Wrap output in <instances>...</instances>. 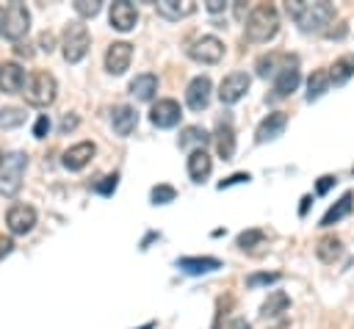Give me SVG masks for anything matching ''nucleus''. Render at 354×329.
<instances>
[{"label":"nucleus","mask_w":354,"mask_h":329,"mask_svg":"<svg viewBox=\"0 0 354 329\" xmlns=\"http://www.w3.org/2000/svg\"><path fill=\"white\" fill-rule=\"evenodd\" d=\"M351 210H354V194H351V191H346V194H343V196H340V199H337V202L324 213L321 227H332V224H337V221H340V218H346Z\"/></svg>","instance_id":"obj_25"},{"label":"nucleus","mask_w":354,"mask_h":329,"mask_svg":"<svg viewBox=\"0 0 354 329\" xmlns=\"http://www.w3.org/2000/svg\"><path fill=\"white\" fill-rule=\"evenodd\" d=\"M351 171H354V169H351Z\"/></svg>","instance_id":"obj_51"},{"label":"nucleus","mask_w":354,"mask_h":329,"mask_svg":"<svg viewBox=\"0 0 354 329\" xmlns=\"http://www.w3.org/2000/svg\"><path fill=\"white\" fill-rule=\"evenodd\" d=\"M227 329H252V326H249V323H246V321H243V318H232V321H230V326H227Z\"/></svg>","instance_id":"obj_46"},{"label":"nucleus","mask_w":354,"mask_h":329,"mask_svg":"<svg viewBox=\"0 0 354 329\" xmlns=\"http://www.w3.org/2000/svg\"><path fill=\"white\" fill-rule=\"evenodd\" d=\"M335 185V177L332 174H324V177H318V185H315V194H326L329 188Z\"/></svg>","instance_id":"obj_41"},{"label":"nucleus","mask_w":354,"mask_h":329,"mask_svg":"<svg viewBox=\"0 0 354 329\" xmlns=\"http://www.w3.org/2000/svg\"><path fill=\"white\" fill-rule=\"evenodd\" d=\"M277 279H279V274H277V271H271V274H249V276H246V288L271 285V282H277Z\"/></svg>","instance_id":"obj_36"},{"label":"nucleus","mask_w":354,"mask_h":329,"mask_svg":"<svg viewBox=\"0 0 354 329\" xmlns=\"http://www.w3.org/2000/svg\"><path fill=\"white\" fill-rule=\"evenodd\" d=\"M28 166V155L25 152H14L6 158L3 169H0V194L3 196H17L19 185H22V174Z\"/></svg>","instance_id":"obj_6"},{"label":"nucleus","mask_w":354,"mask_h":329,"mask_svg":"<svg viewBox=\"0 0 354 329\" xmlns=\"http://www.w3.org/2000/svg\"><path fill=\"white\" fill-rule=\"evenodd\" d=\"M88 47H91L88 28L80 25V22H69V25L64 28V41H61V53H64V58H66L69 64H77V61L86 58Z\"/></svg>","instance_id":"obj_3"},{"label":"nucleus","mask_w":354,"mask_h":329,"mask_svg":"<svg viewBox=\"0 0 354 329\" xmlns=\"http://www.w3.org/2000/svg\"><path fill=\"white\" fill-rule=\"evenodd\" d=\"M301 83V72H299V64L296 66H288L282 69L277 77H274V86H271V100H282L288 94H293Z\"/></svg>","instance_id":"obj_19"},{"label":"nucleus","mask_w":354,"mask_h":329,"mask_svg":"<svg viewBox=\"0 0 354 329\" xmlns=\"http://www.w3.org/2000/svg\"><path fill=\"white\" fill-rule=\"evenodd\" d=\"M155 91H158V77H155L152 72L136 75V77L130 80V94H133L136 100H141V102H149V100L155 97Z\"/></svg>","instance_id":"obj_23"},{"label":"nucleus","mask_w":354,"mask_h":329,"mask_svg":"<svg viewBox=\"0 0 354 329\" xmlns=\"http://www.w3.org/2000/svg\"><path fill=\"white\" fill-rule=\"evenodd\" d=\"M329 75H332V83H346V80L354 75V55L337 58V61L329 66Z\"/></svg>","instance_id":"obj_30"},{"label":"nucleus","mask_w":354,"mask_h":329,"mask_svg":"<svg viewBox=\"0 0 354 329\" xmlns=\"http://www.w3.org/2000/svg\"><path fill=\"white\" fill-rule=\"evenodd\" d=\"M210 171H213L210 155L205 149H191V155H188V177L194 182H205L210 177Z\"/></svg>","instance_id":"obj_21"},{"label":"nucleus","mask_w":354,"mask_h":329,"mask_svg":"<svg viewBox=\"0 0 354 329\" xmlns=\"http://www.w3.org/2000/svg\"><path fill=\"white\" fill-rule=\"evenodd\" d=\"M116 185H119V174L113 171V174H105V177H102V182H97V185H94V191H97V194H102V196H111V194L116 191Z\"/></svg>","instance_id":"obj_35"},{"label":"nucleus","mask_w":354,"mask_h":329,"mask_svg":"<svg viewBox=\"0 0 354 329\" xmlns=\"http://www.w3.org/2000/svg\"><path fill=\"white\" fill-rule=\"evenodd\" d=\"M315 254L321 263H335L340 254H343V241L337 235H324L318 243H315Z\"/></svg>","instance_id":"obj_28"},{"label":"nucleus","mask_w":354,"mask_h":329,"mask_svg":"<svg viewBox=\"0 0 354 329\" xmlns=\"http://www.w3.org/2000/svg\"><path fill=\"white\" fill-rule=\"evenodd\" d=\"M3 163H6V155H3V149H0V169H3Z\"/></svg>","instance_id":"obj_50"},{"label":"nucleus","mask_w":354,"mask_h":329,"mask_svg":"<svg viewBox=\"0 0 354 329\" xmlns=\"http://www.w3.org/2000/svg\"><path fill=\"white\" fill-rule=\"evenodd\" d=\"M55 91H58V83H55V77L50 75V72H44V69H39V72H33L30 77H28V83H25V100L30 102V105H36V108H44V105H50L53 100H55Z\"/></svg>","instance_id":"obj_4"},{"label":"nucleus","mask_w":354,"mask_h":329,"mask_svg":"<svg viewBox=\"0 0 354 329\" xmlns=\"http://www.w3.org/2000/svg\"><path fill=\"white\" fill-rule=\"evenodd\" d=\"M246 39L249 41H268L277 36L279 30V11L271 3H257L249 14H246Z\"/></svg>","instance_id":"obj_2"},{"label":"nucleus","mask_w":354,"mask_h":329,"mask_svg":"<svg viewBox=\"0 0 354 329\" xmlns=\"http://www.w3.org/2000/svg\"><path fill=\"white\" fill-rule=\"evenodd\" d=\"M288 307H290V296H288L285 290H274V293L263 301V307H260V318H263V321L277 318V315L288 312Z\"/></svg>","instance_id":"obj_26"},{"label":"nucleus","mask_w":354,"mask_h":329,"mask_svg":"<svg viewBox=\"0 0 354 329\" xmlns=\"http://www.w3.org/2000/svg\"><path fill=\"white\" fill-rule=\"evenodd\" d=\"M210 91H213L210 77H207V75H196V77L188 83V88H185V102H188V108H191V111H205L207 102H210Z\"/></svg>","instance_id":"obj_14"},{"label":"nucleus","mask_w":354,"mask_h":329,"mask_svg":"<svg viewBox=\"0 0 354 329\" xmlns=\"http://www.w3.org/2000/svg\"><path fill=\"white\" fill-rule=\"evenodd\" d=\"M3 17H6V11L0 8V33H3Z\"/></svg>","instance_id":"obj_48"},{"label":"nucleus","mask_w":354,"mask_h":329,"mask_svg":"<svg viewBox=\"0 0 354 329\" xmlns=\"http://www.w3.org/2000/svg\"><path fill=\"white\" fill-rule=\"evenodd\" d=\"M77 122H80V119H77L75 113H64V119H61L58 130H61V133H69V130H75V127H77Z\"/></svg>","instance_id":"obj_40"},{"label":"nucleus","mask_w":354,"mask_h":329,"mask_svg":"<svg viewBox=\"0 0 354 329\" xmlns=\"http://www.w3.org/2000/svg\"><path fill=\"white\" fill-rule=\"evenodd\" d=\"M133 61V44L130 41H113L105 53V69L111 75H124Z\"/></svg>","instance_id":"obj_11"},{"label":"nucleus","mask_w":354,"mask_h":329,"mask_svg":"<svg viewBox=\"0 0 354 329\" xmlns=\"http://www.w3.org/2000/svg\"><path fill=\"white\" fill-rule=\"evenodd\" d=\"M6 224H8V232L11 235H28L36 224V210L30 205H11L8 213H6Z\"/></svg>","instance_id":"obj_9"},{"label":"nucleus","mask_w":354,"mask_h":329,"mask_svg":"<svg viewBox=\"0 0 354 329\" xmlns=\"http://www.w3.org/2000/svg\"><path fill=\"white\" fill-rule=\"evenodd\" d=\"M11 249H14L11 235H0V260H3V257H8V254H11Z\"/></svg>","instance_id":"obj_43"},{"label":"nucleus","mask_w":354,"mask_h":329,"mask_svg":"<svg viewBox=\"0 0 354 329\" xmlns=\"http://www.w3.org/2000/svg\"><path fill=\"white\" fill-rule=\"evenodd\" d=\"M39 47H41L44 53H53V50H55V36H53L50 30H41V36H39Z\"/></svg>","instance_id":"obj_39"},{"label":"nucleus","mask_w":354,"mask_h":329,"mask_svg":"<svg viewBox=\"0 0 354 329\" xmlns=\"http://www.w3.org/2000/svg\"><path fill=\"white\" fill-rule=\"evenodd\" d=\"M288 17L304 30V33H326V25L335 19V6L326 0L307 3V0H288L285 3Z\"/></svg>","instance_id":"obj_1"},{"label":"nucleus","mask_w":354,"mask_h":329,"mask_svg":"<svg viewBox=\"0 0 354 329\" xmlns=\"http://www.w3.org/2000/svg\"><path fill=\"white\" fill-rule=\"evenodd\" d=\"M196 11V3H191V0H160L158 3V14L163 17V19H183V17H191Z\"/></svg>","instance_id":"obj_24"},{"label":"nucleus","mask_w":354,"mask_h":329,"mask_svg":"<svg viewBox=\"0 0 354 329\" xmlns=\"http://www.w3.org/2000/svg\"><path fill=\"white\" fill-rule=\"evenodd\" d=\"M47 133H50V116L41 113L36 119V124H33V138H47Z\"/></svg>","instance_id":"obj_37"},{"label":"nucleus","mask_w":354,"mask_h":329,"mask_svg":"<svg viewBox=\"0 0 354 329\" xmlns=\"http://www.w3.org/2000/svg\"><path fill=\"white\" fill-rule=\"evenodd\" d=\"M252 177L246 174V171H235V174H230L227 180H221L218 182V191H224V188H230V185H238V182H249Z\"/></svg>","instance_id":"obj_38"},{"label":"nucleus","mask_w":354,"mask_h":329,"mask_svg":"<svg viewBox=\"0 0 354 329\" xmlns=\"http://www.w3.org/2000/svg\"><path fill=\"white\" fill-rule=\"evenodd\" d=\"M207 141H210V133L202 130L199 124H188V127H183V133H180V138H177L180 149H188V147H194V149H205Z\"/></svg>","instance_id":"obj_27"},{"label":"nucleus","mask_w":354,"mask_h":329,"mask_svg":"<svg viewBox=\"0 0 354 329\" xmlns=\"http://www.w3.org/2000/svg\"><path fill=\"white\" fill-rule=\"evenodd\" d=\"M25 69L17 61H3L0 64V91L3 94H19L25 88Z\"/></svg>","instance_id":"obj_17"},{"label":"nucleus","mask_w":354,"mask_h":329,"mask_svg":"<svg viewBox=\"0 0 354 329\" xmlns=\"http://www.w3.org/2000/svg\"><path fill=\"white\" fill-rule=\"evenodd\" d=\"M307 207H310V196H301V205H299V216H304V213H307Z\"/></svg>","instance_id":"obj_47"},{"label":"nucleus","mask_w":354,"mask_h":329,"mask_svg":"<svg viewBox=\"0 0 354 329\" xmlns=\"http://www.w3.org/2000/svg\"><path fill=\"white\" fill-rule=\"evenodd\" d=\"M111 124H113L116 135L127 138V135L136 130V124H138V113H136V108H133V105H116V108L111 111Z\"/></svg>","instance_id":"obj_20"},{"label":"nucleus","mask_w":354,"mask_h":329,"mask_svg":"<svg viewBox=\"0 0 354 329\" xmlns=\"http://www.w3.org/2000/svg\"><path fill=\"white\" fill-rule=\"evenodd\" d=\"M249 75L246 72H230L221 83H218V100L221 105H235L246 91H249Z\"/></svg>","instance_id":"obj_8"},{"label":"nucleus","mask_w":354,"mask_h":329,"mask_svg":"<svg viewBox=\"0 0 354 329\" xmlns=\"http://www.w3.org/2000/svg\"><path fill=\"white\" fill-rule=\"evenodd\" d=\"M296 64H299L296 55H288V53H266V55H260L254 61V69H257L260 77H277L282 69L296 66Z\"/></svg>","instance_id":"obj_10"},{"label":"nucleus","mask_w":354,"mask_h":329,"mask_svg":"<svg viewBox=\"0 0 354 329\" xmlns=\"http://www.w3.org/2000/svg\"><path fill=\"white\" fill-rule=\"evenodd\" d=\"M149 199H152V205H169V202L177 199V191H174L171 185H166V182H158V185L149 191Z\"/></svg>","instance_id":"obj_32"},{"label":"nucleus","mask_w":354,"mask_h":329,"mask_svg":"<svg viewBox=\"0 0 354 329\" xmlns=\"http://www.w3.org/2000/svg\"><path fill=\"white\" fill-rule=\"evenodd\" d=\"M28 30H30V11H28V6L19 3V0L8 3L6 6V17H3V36L19 44V39Z\"/></svg>","instance_id":"obj_5"},{"label":"nucleus","mask_w":354,"mask_h":329,"mask_svg":"<svg viewBox=\"0 0 354 329\" xmlns=\"http://www.w3.org/2000/svg\"><path fill=\"white\" fill-rule=\"evenodd\" d=\"M188 55L199 64H218L224 58V41L218 36H199L188 47Z\"/></svg>","instance_id":"obj_7"},{"label":"nucleus","mask_w":354,"mask_h":329,"mask_svg":"<svg viewBox=\"0 0 354 329\" xmlns=\"http://www.w3.org/2000/svg\"><path fill=\"white\" fill-rule=\"evenodd\" d=\"M180 116H183V111H180V102L177 100H158L155 105H152V111H149V122L155 124V127H160V130H166V127H174L177 122H180Z\"/></svg>","instance_id":"obj_12"},{"label":"nucleus","mask_w":354,"mask_h":329,"mask_svg":"<svg viewBox=\"0 0 354 329\" xmlns=\"http://www.w3.org/2000/svg\"><path fill=\"white\" fill-rule=\"evenodd\" d=\"M285 124H288V113H285V111H271V113L257 124V130H254L257 144H266V141L279 138V135L285 133Z\"/></svg>","instance_id":"obj_16"},{"label":"nucleus","mask_w":354,"mask_h":329,"mask_svg":"<svg viewBox=\"0 0 354 329\" xmlns=\"http://www.w3.org/2000/svg\"><path fill=\"white\" fill-rule=\"evenodd\" d=\"M224 8H227L224 0H207V11H210V14H218V11H224Z\"/></svg>","instance_id":"obj_44"},{"label":"nucleus","mask_w":354,"mask_h":329,"mask_svg":"<svg viewBox=\"0 0 354 329\" xmlns=\"http://www.w3.org/2000/svg\"><path fill=\"white\" fill-rule=\"evenodd\" d=\"M329 86H332L329 69H315V72L307 77V102H313V100H318L321 94H326Z\"/></svg>","instance_id":"obj_29"},{"label":"nucleus","mask_w":354,"mask_h":329,"mask_svg":"<svg viewBox=\"0 0 354 329\" xmlns=\"http://www.w3.org/2000/svg\"><path fill=\"white\" fill-rule=\"evenodd\" d=\"M94 152H97V147H94L91 141H80V144H75V147H69V149L64 152L61 163H64V169H69V171H80V169H86V163L94 158Z\"/></svg>","instance_id":"obj_18"},{"label":"nucleus","mask_w":354,"mask_h":329,"mask_svg":"<svg viewBox=\"0 0 354 329\" xmlns=\"http://www.w3.org/2000/svg\"><path fill=\"white\" fill-rule=\"evenodd\" d=\"M22 122H25V111H22V108H14V105L0 108V127H3V130L19 127Z\"/></svg>","instance_id":"obj_31"},{"label":"nucleus","mask_w":354,"mask_h":329,"mask_svg":"<svg viewBox=\"0 0 354 329\" xmlns=\"http://www.w3.org/2000/svg\"><path fill=\"white\" fill-rule=\"evenodd\" d=\"M108 19H111V28L127 33V30L136 28V22H138V11H136L133 3H127V0H116V3H111V14H108Z\"/></svg>","instance_id":"obj_15"},{"label":"nucleus","mask_w":354,"mask_h":329,"mask_svg":"<svg viewBox=\"0 0 354 329\" xmlns=\"http://www.w3.org/2000/svg\"><path fill=\"white\" fill-rule=\"evenodd\" d=\"M213 138H216L218 155H221L224 160H232V155H235V127H232V116H230V113L218 116Z\"/></svg>","instance_id":"obj_13"},{"label":"nucleus","mask_w":354,"mask_h":329,"mask_svg":"<svg viewBox=\"0 0 354 329\" xmlns=\"http://www.w3.org/2000/svg\"><path fill=\"white\" fill-rule=\"evenodd\" d=\"M177 268L191 274V276H199V274H210V271L221 268V260H216V257H180Z\"/></svg>","instance_id":"obj_22"},{"label":"nucleus","mask_w":354,"mask_h":329,"mask_svg":"<svg viewBox=\"0 0 354 329\" xmlns=\"http://www.w3.org/2000/svg\"><path fill=\"white\" fill-rule=\"evenodd\" d=\"M14 53H17V55H25V58H30V55H33V50H30V44H22V41H19V44L14 47Z\"/></svg>","instance_id":"obj_45"},{"label":"nucleus","mask_w":354,"mask_h":329,"mask_svg":"<svg viewBox=\"0 0 354 329\" xmlns=\"http://www.w3.org/2000/svg\"><path fill=\"white\" fill-rule=\"evenodd\" d=\"M152 326H155V323L149 321V323H144V326H138V329H152Z\"/></svg>","instance_id":"obj_49"},{"label":"nucleus","mask_w":354,"mask_h":329,"mask_svg":"<svg viewBox=\"0 0 354 329\" xmlns=\"http://www.w3.org/2000/svg\"><path fill=\"white\" fill-rule=\"evenodd\" d=\"M348 33V25L346 22H337V28H326V36L329 39H343Z\"/></svg>","instance_id":"obj_42"},{"label":"nucleus","mask_w":354,"mask_h":329,"mask_svg":"<svg viewBox=\"0 0 354 329\" xmlns=\"http://www.w3.org/2000/svg\"><path fill=\"white\" fill-rule=\"evenodd\" d=\"M100 8H102V3H100V0H77V3H75V14H77V17H83V19L97 17V14H100Z\"/></svg>","instance_id":"obj_34"},{"label":"nucleus","mask_w":354,"mask_h":329,"mask_svg":"<svg viewBox=\"0 0 354 329\" xmlns=\"http://www.w3.org/2000/svg\"><path fill=\"white\" fill-rule=\"evenodd\" d=\"M263 241H266V232L254 227V229H243V232L238 235V241H235V243H238V246L246 252V249H254V246H260Z\"/></svg>","instance_id":"obj_33"}]
</instances>
